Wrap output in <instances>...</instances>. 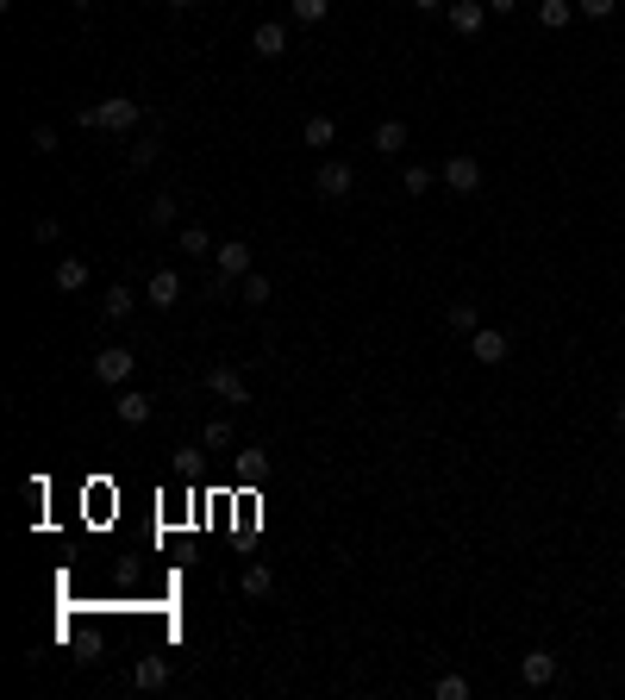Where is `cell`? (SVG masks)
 Masks as SVG:
<instances>
[{
  "instance_id": "6da1fadb",
  "label": "cell",
  "mask_w": 625,
  "mask_h": 700,
  "mask_svg": "<svg viewBox=\"0 0 625 700\" xmlns=\"http://www.w3.org/2000/svg\"><path fill=\"white\" fill-rule=\"evenodd\" d=\"M76 120H82L88 132H138L144 107H138V101H125V94H113V101H88Z\"/></svg>"
},
{
  "instance_id": "7a4b0ae2",
  "label": "cell",
  "mask_w": 625,
  "mask_h": 700,
  "mask_svg": "<svg viewBox=\"0 0 625 700\" xmlns=\"http://www.w3.org/2000/svg\"><path fill=\"white\" fill-rule=\"evenodd\" d=\"M131 369H138V350H101L94 357V382H107V388H120V382H131Z\"/></svg>"
},
{
  "instance_id": "3957f363",
  "label": "cell",
  "mask_w": 625,
  "mask_h": 700,
  "mask_svg": "<svg viewBox=\"0 0 625 700\" xmlns=\"http://www.w3.org/2000/svg\"><path fill=\"white\" fill-rule=\"evenodd\" d=\"M444 188H451V194H476V188H482V163L457 150V156L444 163Z\"/></svg>"
},
{
  "instance_id": "277c9868",
  "label": "cell",
  "mask_w": 625,
  "mask_h": 700,
  "mask_svg": "<svg viewBox=\"0 0 625 700\" xmlns=\"http://www.w3.org/2000/svg\"><path fill=\"white\" fill-rule=\"evenodd\" d=\"M469 357H476V363H488V369H495V363H506V332H495V325H476V332H469Z\"/></svg>"
},
{
  "instance_id": "5b68a950",
  "label": "cell",
  "mask_w": 625,
  "mask_h": 700,
  "mask_svg": "<svg viewBox=\"0 0 625 700\" xmlns=\"http://www.w3.org/2000/svg\"><path fill=\"white\" fill-rule=\"evenodd\" d=\"M250 50H256L263 63H275V57L288 50V25H281V19H263V25L250 31Z\"/></svg>"
},
{
  "instance_id": "8992f818",
  "label": "cell",
  "mask_w": 625,
  "mask_h": 700,
  "mask_svg": "<svg viewBox=\"0 0 625 700\" xmlns=\"http://www.w3.org/2000/svg\"><path fill=\"white\" fill-rule=\"evenodd\" d=\"M519 682H525V688H550V682H557V657H550V651H525V657H519Z\"/></svg>"
},
{
  "instance_id": "52a82bcc",
  "label": "cell",
  "mask_w": 625,
  "mask_h": 700,
  "mask_svg": "<svg viewBox=\"0 0 625 700\" xmlns=\"http://www.w3.org/2000/svg\"><path fill=\"white\" fill-rule=\"evenodd\" d=\"M351 188H357V169H351V163H319V194H326V200H344Z\"/></svg>"
},
{
  "instance_id": "ba28073f",
  "label": "cell",
  "mask_w": 625,
  "mask_h": 700,
  "mask_svg": "<svg viewBox=\"0 0 625 700\" xmlns=\"http://www.w3.org/2000/svg\"><path fill=\"white\" fill-rule=\"evenodd\" d=\"M175 300H182V276L175 270H156L144 281V306H175Z\"/></svg>"
},
{
  "instance_id": "9c48e42d",
  "label": "cell",
  "mask_w": 625,
  "mask_h": 700,
  "mask_svg": "<svg viewBox=\"0 0 625 700\" xmlns=\"http://www.w3.org/2000/svg\"><path fill=\"white\" fill-rule=\"evenodd\" d=\"M131 688H138V695H156V688H169V663H163V657H138V669H131Z\"/></svg>"
},
{
  "instance_id": "30bf717a",
  "label": "cell",
  "mask_w": 625,
  "mask_h": 700,
  "mask_svg": "<svg viewBox=\"0 0 625 700\" xmlns=\"http://www.w3.org/2000/svg\"><path fill=\"white\" fill-rule=\"evenodd\" d=\"M213 263H219V276L245 281V276H250V244H245V238H232V244H219V251H213Z\"/></svg>"
},
{
  "instance_id": "8fae6325",
  "label": "cell",
  "mask_w": 625,
  "mask_h": 700,
  "mask_svg": "<svg viewBox=\"0 0 625 700\" xmlns=\"http://www.w3.org/2000/svg\"><path fill=\"white\" fill-rule=\"evenodd\" d=\"M482 19H488V6H482V0H451V31H463V38H469V31H482Z\"/></svg>"
},
{
  "instance_id": "7c38bea8",
  "label": "cell",
  "mask_w": 625,
  "mask_h": 700,
  "mask_svg": "<svg viewBox=\"0 0 625 700\" xmlns=\"http://www.w3.org/2000/svg\"><path fill=\"white\" fill-rule=\"evenodd\" d=\"M207 388H213V394H226V401H250V388H245V376H238V369H207Z\"/></svg>"
},
{
  "instance_id": "4fadbf2b",
  "label": "cell",
  "mask_w": 625,
  "mask_h": 700,
  "mask_svg": "<svg viewBox=\"0 0 625 700\" xmlns=\"http://www.w3.org/2000/svg\"><path fill=\"white\" fill-rule=\"evenodd\" d=\"M57 288H63V294H82V288H88V263H82V257H63V263H57Z\"/></svg>"
},
{
  "instance_id": "5bb4252c",
  "label": "cell",
  "mask_w": 625,
  "mask_h": 700,
  "mask_svg": "<svg viewBox=\"0 0 625 700\" xmlns=\"http://www.w3.org/2000/svg\"><path fill=\"white\" fill-rule=\"evenodd\" d=\"M113 413H120L125 425H144V420H150V401H144V394H138V388H125L120 401H113Z\"/></svg>"
},
{
  "instance_id": "9a60e30c",
  "label": "cell",
  "mask_w": 625,
  "mask_h": 700,
  "mask_svg": "<svg viewBox=\"0 0 625 700\" xmlns=\"http://www.w3.org/2000/svg\"><path fill=\"white\" fill-rule=\"evenodd\" d=\"M300 138L313 144V150H326V144H338V120H326V113H319V120H307V126H300Z\"/></svg>"
},
{
  "instance_id": "2e32d148",
  "label": "cell",
  "mask_w": 625,
  "mask_h": 700,
  "mask_svg": "<svg viewBox=\"0 0 625 700\" xmlns=\"http://www.w3.org/2000/svg\"><path fill=\"white\" fill-rule=\"evenodd\" d=\"M375 150H381V156L406 150V126H400V120H381V126H375Z\"/></svg>"
},
{
  "instance_id": "e0dca14e",
  "label": "cell",
  "mask_w": 625,
  "mask_h": 700,
  "mask_svg": "<svg viewBox=\"0 0 625 700\" xmlns=\"http://www.w3.org/2000/svg\"><path fill=\"white\" fill-rule=\"evenodd\" d=\"M131 306H138L131 288H107V294H101V313H107V319H131Z\"/></svg>"
},
{
  "instance_id": "ac0fdd59",
  "label": "cell",
  "mask_w": 625,
  "mask_h": 700,
  "mask_svg": "<svg viewBox=\"0 0 625 700\" xmlns=\"http://www.w3.org/2000/svg\"><path fill=\"white\" fill-rule=\"evenodd\" d=\"M238 588H245V600H263V594L275 588V575H269L263 563H250V569H245V581H238Z\"/></svg>"
},
{
  "instance_id": "d6986e66",
  "label": "cell",
  "mask_w": 625,
  "mask_h": 700,
  "mask_svg": "<svg viewBox=\"0 0 625 700\" xmlns=\"http://www.w3.org/2000/svg\"><path fill=\"white\" fill-rule=\"evenodd\" d=\"M569 13H576L569 0H538V25H550V31H563V25H569Z\"/></svg>"
},
{
  "instance_id": "ffe728a7",
  "label": "cell",
  "mask_w": 625,
  "mask_h": 700,
  "mask_svg": "<svg viewBox=\"0 0 625 700\" xmlns=\"http://www.w3.org/2000/svg\"><path fill=\"white\" fill-rule=\"evenodd\" d=\"M288 13H294L300 25H326V13H332V0H288Z\"/></svg>"
},
{
  "instance_id": "44dd1931",
  "label": "cell",
  "mask_w": 625,
  "mask_h": 700,
  "mask_svg": "<svg viewBox=\"0 0 625 700\" xmlns=\"http://www.w3.org/2000/svg\"><path fill=\"white\" fill-rule=\"evenodd\" d=\"M144 219H150V226H169V219H175V194H150Z\"/></svg>"
},
{
  "instance_id": "7402d4cb",
  "label": "cell",
  "mask_w": 625,
  "mask_h": 700,
  "mask_svg": "<svg viewBox=\"0 0 625 700\" xmlns=\"http://www.w3.org/2000/svg\"><path fill=\"white\" fill-rule=\"evenodd\" d=\"M182 251H188V257H207V251H213L207 226H182Z\"/></svg>"
},
{
  "instance_id": "603a6c76",
  "label": "cell",
  "mask_w": 625,
  "mask_h": 700,
  "mask_svg": "<svg viewBox=\"0 0 625 700\" xmlns=\"http://www.w3.org/2000/svg\"><path fill=\"white\" fill-rule=\"evenodd\" d=\"M238 300H245V306H263V300H269V276H245L238 281Z\"/></svg>"
},
{
  "instance_id": "cb8c5ba5",
  "label": "cell",
  "mask_w": 625,
  "mask_h": 700,
  "mask_svg": "<svg viewBox=\"0 0 625 700\" xmlns=\"http://www.w3.org/2000/svg\"><path fill=\"white\" fill-rule=\"evenodd\" d=\"M400 188H406V194H425V188H432V169H425V163H406Z\"/></svg>"
},
{
  "instance_id": "d4e9b609",
  "label": "cell",
  "mask_w": 625,
  "mask_h": 700,
  "mask_svg": "<svg viewBox=\"0 0 625 700\" xmlns=\"http://www.w3.org/2000/svg\"><path fill=\"white\" fill-rule=\"evenodd\" d=\"M201 444H207V450H226V444H232V420H213L201 431Z\"/></svg>"
},
{
  "instance_id": "484cf974",
  "label": "cell",
  "mask_w": 625,
  "mask_h": 700,
  "mask_svg": "<svg viewBox=\"0 0 625 700\" xmlns=\"http://www.w3.org/2000/svg\"><path fill=\"white\" fill-rule=\"evenodd\" d=\"M438 700H469V676H438Z\"/></svg>"
},
{
  "instance_id": "4316f807",
  "label": "cell",
  "mask_w": 625,
  "mask_h": 700,
  "mask_svg": "<svg viewBox=\"0 0 625 700\" xmlns=\"http://www.w3.org/2000/svg\"><path fill=\"white\" fill-rule=\"evenodd\" d=\"M125 163H131V169H150V163H156V138L131 144V150H125Z\"/></svg>"
},
{
  "instance_id": "83f0119b",
  "label": "cell",
  "mask_w": 625,
  "mask_h": 700,
  "mask_svg": "<svg viewBox=\"0 0 625 700\" xmlns=\"http://www.w3.org/2000/svg\"><path fill=\"white\" fill-rule=\"evenodd\" d=\"M31 238H38V244H57V238H63V226H57V219H50V213H44V219H38V226H31Z\"/></svg>"
},
{
  "instance_id": "f1b7e54d",
  "label": "cell",
  "mask_w": 625,
  "mask_h": 700,
  "mask_svg": "<svg viewBox=\"0 0 625 700\" xmlns=\"http://www.w3.org/2000/svg\"><path fill=\"white\" fill-rule=\"evenodd\" d=\"M451 325H457V332H476V306L457 300V306H451Z\"/></svg>"
},
{
  "instance_id": "f546056e",
  "label": "cell",
  "mask_w": 625,
  "mask_h": 700,
  "mask_svg": "<svg viewBox=\"0 0 625 700\" xmlns=\"http://www.w3.org/2000/svg\"><path fill=\"white\" fill-rule=\"evenodd\" d=\"M613 6L620 0H576V13H588V19H613Z\"/></svg>"
},
{
  "instance_id": "4dcf8cb0",
  "label": "cell",
  "mask_w": 625,
  "mask_h": 700,
  "mask_svg": "<svg viewBox=\"0 0 625 700\" xmlns=\"http://www.w3.org/2000/svg\"><path fill=\"white\" fill-rule=\"evenodd\" d=\"M31 150H38V156H44V150H57V132H50V126H38V132H31Z\"/></svg>"
},
{
  "instance_id": "1f68e13d",
  "label": "cell",
  "mask_w": 625,
  "mask_h": 700,
  "mask_svg": "<svg viewBox=\"0 0 625 700\" xmlns=\"http://www.w3.org/2000/svg\"><path fill=\"white\" fill-rule=\"evenodd\" d=\"M513 6H519V0H488V13H513Z\"/></svg>"
},
{
  "instance_id": "d6a6232c",
  "label": "cell",
  "mask_w": 625,
  "mask_h": 700,
  "mask_svg": "<svg viewBox=\"0 0 625 700\" xmlns=\"http://www.w3.org/2000/svg\"><path fill=\"white\" fill-rule=\"evenodd\" d=\"M413 6H419V13H438V6H444V0H413Z\"/></svg>"
},
{
  "instance_id": "836d02e7",
  "label": "cell",
  "mask_w": 625,
  "mask_h": 700,
  "mask_svg": "<svg viewBox=\"0 0 625 700\" xmlns=\"http://www.w3.org/2000/svg\"><path fill=\"white\" fill-rule=\"evenodd\" d=\"M169 6H175V13H188V6H194V0H169Z\"/></svg>"
},
{
  "instance_id": "e575fe53",
  "label": "cell",
  "mask_w": 625,
  "mask_h": 700,
  "mask_svg": "<svg viewBox=\"0 0 625 700\" xmlns=\"http://www.w3.org/2000/svg\"><path fill=\"white\" fill-rule=\"evenodd\" d=\"M613 420H620V425H625V401H620V413H613Z\"/></svg>"
},
{
  "instance_id": "d590c367",
  "label": "cell",
  "mask_w": 625,
  "mask_h": 700,
  "mask_svg": "<svg viewBox=\"0 0 625 700\" xmlns=\"http://www.w3.org/2000/svg\"><path fill=\"white\" fill-rule=\"evenodd\" d=\"M69 6H94V0H69Z\"/></svg>"
}]
</instances>
